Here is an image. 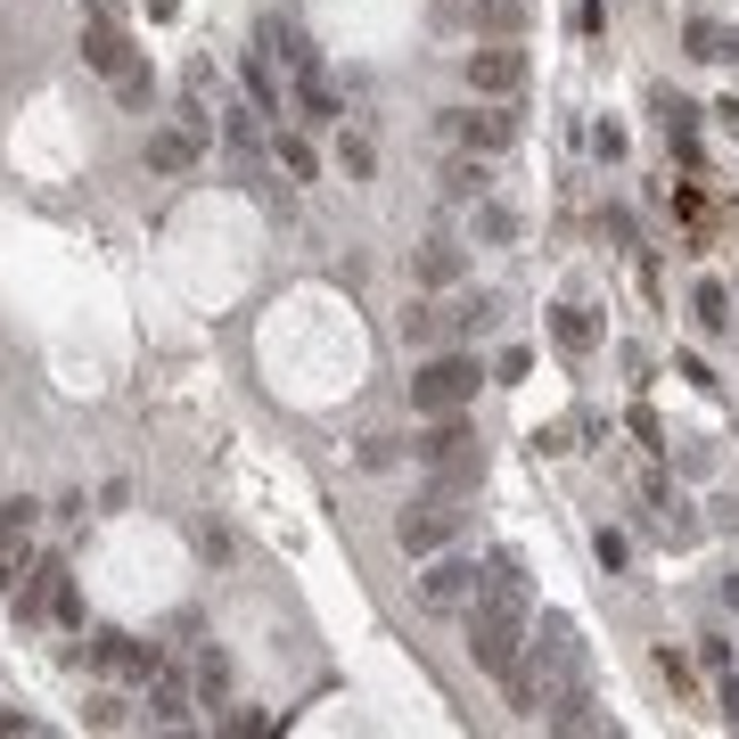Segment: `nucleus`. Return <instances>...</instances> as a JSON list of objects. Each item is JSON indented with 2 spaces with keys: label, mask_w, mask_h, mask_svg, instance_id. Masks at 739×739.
<instances>
[{
  "label": "nucleus",
  "mask_w": 739,
  "mask_h": 739,
  "mask_svg": "<svg viewBox=\"0 0 739 739\" xmlns=\"http://www.w3.org/2000/svg\"><path fill=\"white\" fill-rule=\"evenodd\" d=\"M723 600H731V608H739V567H731V576H723Z\"/></svg>",
  "instance_id": "72a5a7b5"
},
{
  "label": "nucleus",
  "mask_w": 739,
  "mask_h": 739,
  "mask_svg": "<svg viewBox=\"0 0 739 739\" xmlns=\"http://www.w3.org/2000/svg\"><path fill=\"white\" fill-rule=\"evenodd\" d=\"M690 312H699L707 337H723V329H731V296H723V280H699V288H690Z\"/></svg>",
  "instance_id": "aec40b11"
},
{
  "label": "nucleus",
  "mask_w": 739,
  "mask_h": 739,
  "mask_svg": "<svg viewBox=\"0 0 739 739\" xmlns=\"http://www.w3.org/2000/svg\"><path fill=\"white\" fill-rule=\"evenodd\" d=\"M477 583H485V567H477V559H436V567H428V583H419V600H428V608H469V600H477Z\"/></svg>",
  "instance_id": "1a4fd4ad"
},
{
  "label": "nucleus",
  "mask_w": 739,
  "mask_h": 739,
  "mask_svg": "<svg viewBox=\"0 0 739 739\" xmlns=\"http://www.w3.org/2000/svg\"><path fill=\"white\" fill-rule=\"evenodd\" d=\"M443 198H485V164H452V173H443Z\"/></svg>",
  "instance_id": "bb28decb"
},
{
  "label": "nucleus",
  "mask_w": 739,
  "mask_h": 739,
  "mask_svg": "<svg viewBox=\"0 0 739 739\" xmlns=\"http://www.w3.org/2000/svg\"><path fill=\"white\" fill-rule=\"evenodd\" d=\"M715 116H723V132L739 140V91H731V99H723V108H715Z\"/></svg>",
  "instance_id": "7c9ffc66"
},
{
  "label": "nucleus",
  "mask_w": 739,
  "mask_h": 739,
  "mask_svg": "<svg viewBox=\"0 0 739 739\" xmlns=\"http://www.w3.org/2000/svg\"><path fill=\"white\" fill-rule=\"evenodd\" d=\"M526 632H535V617H526V567H518V551H493L477 600H469V658H477V673H501V682H510V666L526 658Z\"/></svg>",
  "instance_id": "f257e3e1"
},
{
  "label": "nucleus",
  "mask_w": 739,
  "mask_h": 739,
  "mask_svg": "<svg viewBox=\"0 0 739 739\" xmlns=\"http://www.w3.org/2000/svg\"><path fill=\"white\" fill-rule=\"evenodd\" d=\"M551 337H559V353H591V321H583V304H559V312H551Z\"/></svg>",
  "instance_id": "5701e85b"
},
{
  "label": "nucleus",
  "mask_w": 739,
  "mask_h": 739,
  "mask_svg": "<svg viewBox=\"0 0 739 739\" xmlns=\"http://www.w3.org/2000/svg\"><path fill=\"white\" fill-rule=\"evenodd\" d=\"M247 99L263 116H280V74H271V50H247Z\"/></svg>",
  "instance_id": "412c9836"
},
{
  "label": "nucleus",
  "mask_w": 739,
  "mask_h": 739,
  "mask_svg": "<svg viewBox=\"0 0 739 739\" xmlns=\"http://www.w3.org/2000/svg\"><path fill=\"white\" fill-rule=\"evenodd\" d=\"M518 123L510 116H452V140L469 148V157H493V148H510Z\"/></svg>",
  "instance_id": "4468645a"
},
{
  "label": "nucleus",
  "mask_w": 739,
  "mask_h": 739,
  "mask_svg": "<svg viewBox=\"0 0 739 739\" xmlns=\"http://www.w3.org/2000/svg\"><path fill=\"white\" fill-rule=\"evenodd\" d=\"M411 460H419V469L436 477L428 493H443V501H469L477 485H485V452H477V428H469L460 411L428 419V428L411 436Z\"/></svg>",
  "instance_id": "7ed1b4c3"
},
{
  "label": "nucleus",
  "mask_w": 739,
  "mask_h": 739,
  "mask_svg": "<svg viewBox=\"0 0 739 739\" xmlns=\"http://www.w3.org/2000/svg\"><path fill=\"white\" fill-rule=\"evenodd\" d=\"M452 535H460V510H452L443 493H428L419 510H403V518H395V542H403V551H419V559H428V551H443Z\"/></svg>",
  "instance_id": "6e6552de"
},
{
  "label": "nucleus",
  "mask_w": 739,
  "mask_h": 739,
  "mask_svg": "<svg viewBox=\"0 0 739 739\" xmlns=\"http://www.w3.org/2000/svg\"><path fill=\"white\" fill-rule=\"evenodd\" d=\"M91 666H99V673H132V682H148L157 649H140L132 632H91Z\"/></svg>",
  "instance_id": "f8f14e48"
},
{
  "label": "nucleus",
  "mask_w": 739,
  "mask_h": 739,
  "mask_svg": "<svg viewBox=\"0 0 739 739\" xmlns=\"http://www.w3.org/2000/svg\"><path fill=\"white\" fill-rule=\"evenodd\" d=\"M148 723H157V731H189V707H198V682H189V673L173 666V658H157V666H148Z\"/></svg>",
  "instance_id": "39448f33"
},
{
  "label": "nucleus",
  "mask_w": 739,
  "mask_h": 739,
  "mask_svg": "<svg viewBox=\"0 0 739 739\" xmlns=\"http://www.w3.org/2000/svg\"><path fill=\"white\" fill-rule=\"evenodd\" d=\"M591 551H600V567H625V559H632V542L617 535V526H600V535H591Z\"/></svg>",
  "instance_id": "cd10ccee"
},
{
  "label": "nucleus",
  "mask_w": 739,
  "mask_h": 739,
  "mask_svg": "<svg viewBox=\"0 0 739 739\" xmlns=\"http://www.w3.org/2000/svg\"><path fill=\"white\" fill-rule=\"evenodd\" d=\"M263 50H280L296 74H312V50H304V33H296V17H263Z\"/></svg>",
  "instance_id": "6ab92c4d"
},
{
  "label": "nucleus",
  "mask_w": 739,
  "mask_h": 739,
  "mask_svg": "<svg viewBox=\"0 0 739 739\" xmlns=\"http://www.w3.org/2000/svg\"><path fill=\"white\" fill-rule=\"evenodd\" d=\"M690 58H723V33H715L707 17H690Z\"/></svg>",
  "instance_id": "c85d7f7f"
},
{
  "label": "nucleus",
  "mask_w": 739,
  "mask_h": 739,
  "mask_svg": "<svg viewBox=\"0 0 739 739\" xmlns=\"http://www.w3.org/2000/svg\"><path fill=\"white\" fill-rule=\"evenodd\" d=\"M82 58H91V67L108 74V82L132 67V41L116 33V17H108V9H91V26H82Z\"/></svg>",
  "instance_id": "9b49d317"
},
{
  "label": "nucleus",
  "mask_w": 739,
  "mask_h": 739,
  "mask_svg": "<svg viewBox=\"0 0 739 739\" xmlns=\"http://www.w3.org/2000/svg\"><path fill=\"white\" fill-rule=\"evenodd\" d=\"M658 673H666L673 690H690V658H673V649H658Z\"/></svg>",
  "instance_id": "c756f323"
},
{
  "label": "nucleus",
  "mask_w": 739,
  "mask_h": 739,
  "mask_svg": "<svg viewBox=\"0 0 739 739\" xmlns=\"http://www.w3.org/2000/svg\"><path fill=\"white\" fill-rule=\"evenodd\" d=\"M189 682H198V707H230V658L222 649H198V666H189Z\"/></svg>",
  "instance_id": "2eb2a0df"
},
{
  "label": "nucleus",
  "mask_w": 739,
  "mask_h": 739,
  "mask_svg": "<svg viewBox=\"0 0 739 739\" xmlns=\"http://www.w3.org/2000/svg\"><path fill=\"white\" fill-rule=\"evenodd\" d=\"M477 353H428V362L411 370V411L419 419H443V411H469L477 403Z\"/></svg>",
  "instance_id": "20e7f679"
},
{
  "label": "nucleus",
  "mask_w": 739,
  "mask_h": 739,
  "mask_svg": "<svg viewBox=\"0 0 739 739\" xmlns=\"http://www.w3.org/2000/svg\"><path fill=\"white\" fill-rule=\"evenodd\" d=\"M411 271H419V288H452L460 271H469V256H460L452 239H436V247H419V263H411Z\"/></svg>",
  "instance_id": "a211bd4d"
},
{
  "label": "nucleus",
  "mask_w": 739,
  "mask_h": 739,
  "mask_svg": "<svg viewBox=\"0 0 739 739\" xmlns=\"http://www.w3.org/2000/svg\"><path fill=\"white\" fill-rule=\"evenodd\" d=\"M469 91L477 99H518L526 91V50L518 41H485V50H469Z\"/></svg>",
  "instance_id": "423d86ee"
},
{
  "label": "nucleus",
  "mask_w": 739,
  "mask_h": 739,
  "mask_svg": "<svg viewBox=\"0 0 739 739\" xmlns=\"http://www.w3.org/2000/svg\"><path fill=\"white\" fill-rule=\"evenodd\" d=\"M33 526H41V501H26V493L0 501V591L33 567Z\"/></svg>",
  "instance_id": "0eeeda50"
},
{
  "label": "nucleus",
  "mask_w": 739,
  "mask_h": 739,
  "mask_svg": "<svg viewBox=\"0 0 739 739\" xmlns=\"http://www.w3.org/2000/svg\"><path fill=\"white\" fill-rule=\"evenodd\" d=\"M649 510H658V535H666V542H699V518H690V501H682V493L649 485Z\"/></svg>",
  "instance_id": "f3484780"
},
{
  "label": "nucleus",
  "mask_w": 739,
  "mask_h": 739,
  "mask_svg": "<svg viewBox=\"0 0 739 739\" xmlns=\"http://www.w3.org/2000/svg\"><path fill=\"white\" fill-rule=\"evenodd\" d=\"M280 164H288V181H312V173H321V164H312V148L296 140V132H280Z\"/></svg>",
  "instance_id": "393cba45"
},
{
  "label": "nucleus",
  "mask_w": 739,
  "mask_h": 739,
  "mask_svg": "<svg viewBox=\"0 0 739 739\" xmlns=\"http://www.w3.org/2000/svg\"><path fill=\"white\" fill-rule=\"evenodd\" d=\"M337 164H346V173H353V181H362V173H370V164H378V157H370V140H362V132H346V140H337Z\"/></svg>",
  "instance_id": "a878e982"
},
{
  "label": "nucleus",
  "mask_w": 739,
  "mask_h": 739,
  "mask_svg": "<svg viewBox=\"0 0 739 739\" xmlns=\"http://www.w3.org/2000/svg\"><path fill=\"white\" fill-rule=\"evenodd\" d=\"M723 723L739 731V682H723Z\"/></svg>",
  "instance_id": "2f4dec72"
},
{
  "label": "nucleus",
  "mask_w": 739,
  "mask_h": 739,
  "mask_svg": "<svg viewBox=\"0 0 739 739\" xmlns=\"http://www.w3.org/2000/svg\"><path fill=\"white\" fill-rule=\"evenodd\" d=\"M583 673H591V658H583V632H576V617H542V632H526V658L510 666V707L526 715V723H551V715L583 690Z\"/></svg>",
  "instance_id": "f03ea898"
},
{
  "label": "nucleus",
  "mask_w": 739,
  "mask_h": 739,
  "mask_svg": "<svg viewBox=\"0 0 739 739\" xmlns=\"http://www.w3.org/2000/svg\"><path fill=\"white\" fill-rule=\"evenodd\" d=\"M518 26H526V9H518V0H477V33L518 41Z\"/></svg>",
  "instance_id": "4be33fe9"
},
{
  "label": "nucleus",
  "mask_w": 739,
  "mask_h": 739,
  "mask_svg": "<svg viewBox=\"0 0 739 739\" xmlns=\"http://www.w3.org/2000/svg\"><path fill=\"white\" fill-rule=\"evenodd\" d=\"M477 239L510 247V239H518V214H510V206H493V198H477Z\"/></svg>",
  "instance_id": "b1692460"
},
{
  "label": "nucleus",
  "mask_w": 739,
  "mask_h": 739,
  "mask_svg": "<svg viewBox=\"0 0 739 739\" xmlns=\"http://www.w3.org/2000/svg\"><path fill=\"white\" fill-rule=\"evenodd\" d=\"M181 9V0H148V17H157V26H164V17H173Z\"/></svg>",
  "instance_id": "473e14b6"
},
{
  "label": "nucleus",
  "mask_w": 739,
  "mask_h": 739,
  "mask_svg": "<svg viewBox=\"0 0 739 739\" xmlns=\"http://www.w3.org/2000/svg\"><path fill=\"white\" fill-rule=\"evenodd\" d=\"M658 116H666L673 157H682V164H699V108H690V99H658Z\"/></svg>",
  "instance_id": "dca6fc26"
},
{
  "label": "nucleus",
  "mask_w": 739,
  "mask_h": 739,
  "mask_svg": "<svg viewBox=\"0 0 739 739\" xmlns=\"http://www.w3.org/2000/svg\"><path fill=\"white\" fill-rule=\"evenodd\" d=\"M58 591H67V559H33L26 576H17V617H41V608H58Z\"/></svg>",
  "instance_id": "ddd939ff"
},
{
  "label": "nucleus",
  "mask_w": 739,
  "mask_h": 739,
  "mask_svg": "<svg viewBox=\"0 0 739 739\" xmlns=\"http://www.w3.org/2000/svg\"><path fill=\"white\" fill-rule=\"evenodd\" d=\"M198 157H206V132H189V123H164V132H148V173H189Z\"/></svg>",
  "instance_id": "9d476101"
}]
</instances>
